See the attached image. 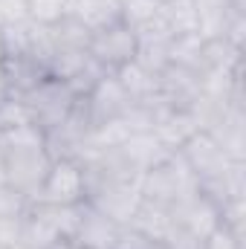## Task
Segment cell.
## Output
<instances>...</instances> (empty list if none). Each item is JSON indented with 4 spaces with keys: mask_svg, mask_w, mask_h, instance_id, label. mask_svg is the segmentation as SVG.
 Returning a JSON list of instances; mask_svg holds the SVG:
<instances>
[{
    "mask_svg": "<svg viewBox=\"0 0 246 249\" xmlns=\"http://www.w3.org/2000/svg\"><path fill=\"white\" fill-rule=\"evenodd\" d=\"M136 188L142 194V200L157 203V206H180L183 200L194 197L200 191V180L194 177V171L188 168L180 151H171L165 162L142 171L136 177Z\"/></svg>",
    "mask_w": 246,
    "mask_h": 249,
    "instance_id": "1",
    "label": "cell"
},
{
    "mask_svg": "<svg viewBox=\"0 0 246 249\" xmlns=\"http://www.w3.org/2000/svg\"><path fill=\"white\" fill-rule=\"evenodd\" d=\"M3 151V177L6 186L23 194L26 200H35L38 188L44 183L53 157L47 154V145H23V148H0Z\"/></svg>",
    "mask_w": 246,
    "mask_h": 249,
    "instance_id": "2",
    "label": "cell"
},
{
    "mask_svg": "<svg viewBox=\"0 0 246 249\" xmlns=\"http://www.w3.org/2000/svg\"><path fill=\"white\" fill-rule=\"evenodd\" d=\"M23 105H26V110H29V119L32 124H38L44 133L47 130H53V127H58V124L70 116V110L75 107V93L58 81V78H53V75H47L44 81H38L29 93H23V96H18Z\"/></svg>",
    "mask_w": 246,
    "mask_h": 249,
    "instance_id": "3",
    "label": "cell"
},
{
    "mask_svg": "<svg viewBox=\"0 0 246 249\" xmlns=\"http://www.w3.org/2000/svg\"><path fill=\"white\" fill-rule=\"evenodd\" d=\"M87 200L84 168L75 160H53L44 183L32 203H53V206H78Z\"/></svg>",
    "mask_w": 246,
    "mask_h": 249,
    "instance_id": "4",
    "label": "cell"
},
{
    "mask_svg": "<svg viewBox=\"0 0 246 249\" xmlns=\"http://www.w3.org/2000/svg\"><path fill=\"white\" fill-rule=\"evenodd\" d=\"M87 203L93 209H99L105 217H110L113 223L127 226L130 217L136 214L139 203H142V194L136 183H124V180H107V183H99L87 191Z\"/></svg>",
    "mask_w": 246,
    "mask_h": 249,
    "instance_id": "5",
    "label": "cell"
},
{
    "mask_svg": "<svg viewBox=\"0 0 246 249\" xmlns=\"http://www.w3.org/2000/svg\"><path fill=\"white\" fill-rule=\"evenodd\" d=\"M87 53L102 64L105 70L116 72L122 64L136 58V35H133V29H130L127 23L119 20V23H113V26H107V29L93 32Z\"/></svg>",
    "mask_w": 246,
    "mask_h": 249,
    "instance_id": "6",
    "label": "cell"
},
{
    "mask_svg": "<svg viewBox=\"0 0 246 249\" xmlns=\"http://www.w3.org/2000/svg\"><path fill=\"white\" fill-rule=\"evenodd\" d=\"M183 160L188 162V168L194 171V177L203 183V180H214V177H223L232 165L229 154L214 142V136L209 130H197L183 148H180Z\"/></svg>",
    "mask_w": 246,
    "mask_h": 249,
    "instance_id": "7",
    "label": "cell"
},
{
    "mask_svg": "<svg viewBox=\"0 0 246 249\" xmlns=\"http://www.w3.org/2000/svg\"><path fill=\"white\" fill-rule=\"evenodd\" d=\"M203 130L214 136L232 162H246V116L241 105H223Z\"/></svg>",
    "mask_w": 246,
    "mask_h": 249,
    "instance_id": "8",
    "label": "cell"
},
{
    "mask_svg": "<svg viewBox=\"0 0 246 249\" xmlns=\"http://www.w3.org/2000/svg\"><path fill=\"white\" fill-rule=\"evenodd\" d=\"M119 232L122 226L113 223L110 217H105L99 209H93L87 200L81 203V217H78V226H75V235H72V244L84 249H113L119 241Z\"/></svg>",
    "mask_w": 246,
    "mask_h": 249,
    "instance_id": "9",
    "label": "cell"
},
{
    "mask_svg": "<svg viewBox=\"0 0 246 249\" xmlns=\"http://www.w3.org/2000/svg\"><path fill=\"white\" fill-rule=\"evenodd\" d=\"M171 212H174V220L183 226L185 232H191V235L200 238V241H206V238L220 226V212H217V206L209 203L200 191H197L194 197L183 200L180 206H174Z\"/></svg>",
    "mask_w": 246,
    "mask_h": 249,
    "instance_id": "10",
    "label": "cell"
},
{
    "mask_svg": "<svg viewBox=\"0 0 246 249\" xmlns=\"http://www.w3.org/2000/svg\"><path fill=\"white\" fill-rule=\"evenodd\" d=\"M84 102H87V110H90L93 124H102V122H107V119H116V116H122L124 110L133 105L130 96L122 90V84L116 81L113 72L105 75V78L99 81V87H96Z\"/></svg>",
    "mask_w": 246,
    "mask_h": 249,
    "instance_id": "11",
    "label": "cell"
},
{
    "mask_svg": "<svg viewBox=\"0 0 246 249\" xmlns=\"http://www.w3.org/2000/svg\"><path fill=\"white\" fill-rule=\"evenodd\" d=\"M197 130H203V122H200L197 113L188 110V107H171L159 122L154 124L157 139H159L168 151H180Z\"/></svg>",
    "mask_w": 246,
    "mask_h": 249,
    "instance_id": "12",
    "label": "cell"
},
{
    "mask_svg": "<svg viewBox=\"0 0 246 249\" xmlns=\"http://www.w3.org/2000/svg\"><path fill=\"white\" fill-rule=\"evenodd\" d=\"M119 154H122V160L136 171V174H142V171H148V168L165 162L171 151L157 139L154 130H145V133H133L122 148H119Z\"/></svg>",
    "mask_w": 246,
    "mask_h": 249,
    "instance_id": "13",
    "label": "cell"
},
{
    "mask_svg": "<svg viewBox=\"0 0 246 249\" xmlns=\"http://www.w3.org/2000/svg\"><path fill=\"white\" fill-rule=\"evenodd\" d=\"M127 226H130L133 232H139V235L151 238V241L165 244V241H168V235L174 232L177 220H174V212H171L168 206H157V203L142 200V203H139V209H136V214L130 217V223H127Z\"/></svg>",
    "mask_w": 246,
    "mask_h": 249,
    "instance_id": "14",
    "label": "cell"
},
{
    "mask_svg": "<svg viewBox=\"0 0 246 249\" xmlns=\"http://www.w3.org/2000/svg\"><path fill=\"white\" fill-rule=\"evenodd\" d=\"M70 15L78 23H84L90 32L107 29L122 20L119 0H70Z\"/></svg>",
    "mask_w": 246,
    "mask_h": 249,
    "instance_id": "15",
    "label": "cell"
},
{
    "mask_svg": "<svg viewBox=\"0 0 246 249\" xmlns=\"http://www.w3.org/2000/svg\"><path fill=\"white\" fill-rule=\"evenodd\" d=\"M113 75L122 84V90L130 96V102H142V99H148V96H154L159 90V75L151 72V70H145L136 58L122 64Z\"/></svg>",
    "mask_w": 246,
    "mask_h": 249,
    "instance_id": "16",
    "label": "cell"
},
{
    "mask_svg": "<svg viewBox=\"0 0 246 249\" xmlns=\"http://www.w3.org/2000/svg\"><path fill=\"white\" fill-rule=\"evenodd\" d=\"M3 70H6V78H9V87H12V96H23L29 93L38 81H44L50 72L47 67H41L32 58H3Z\"/></svg>",
    "mask_w": 246,
    "mask_h": 249,
    "instance_id": "17",
    "label": "cell"
},
{
    "mask_svg": "<svg viewBox=\"0 0 246 249\" xmlns=\"http://www.w3.org/2000/svg\"><path fill=\"white\" fill-rule=\"evenodd\" d=\"M203 50L206 41L194 32V35H174L168 44V64H177L191 72H203Z\"/></svg>",
    "mask_w": 246,
    "mask_h": 249,
    "instance_id": "18",
    "label": "cell"
},
{
    "mask_svg": "<svg viewBox=\"0 0 246 249\" xmlns=\"http://www.w3.org/2000/svg\"><path fill=\"white\" fill-rule=\"evenodd\" d=\"M32 212L38 217H44L58 235L61 241H72L78 217H81V203L78 206H53V203H32Z\"/></svg>",
    "mask_w": 246,
    "mask_h": 249,
    "instance_id": "19",
    "label": "cell"
},
{
    "mask_svg": "<svg viewBox=\"0 0 246 249\" xmlns=\"http://www.w3.org/2000/svg\"><path fill=\"white\" fill-rule=\"evenodd\" d=\"M159 15L174 35H194L200 26V15H197L194 0H171L159 9Z\"/></svg>",
    "mask_w": 246,
    "mask_h": 249,
    "instance_id": "20",
    "label": "cell"
},
{
    "mask_svg": "<svg viewBox=\"0 0 246 249\" xmlns=\"http://www.w3.org/2000/svg\"><path fill=\"white\" fill-rule=\"evenodd\" d=\"M20 244H26L32 249H53L55 244H61V235L44 217H38L29 206V212L23 217V229H20Z\"/></svg>",
    "mask_w": 246,
    "mask_h": 249,
    "instance_id": "21",
    "label": "cell"
},
{
    "mask_svg": "<svg viewBox=\"0 0 246 249\" xmlns=\"http://www.w3.org/2000/svg\"><path fill=\"white\" fill-rule=\"evenodd\" d=\"M90 58V53L87 50H75V47H55V53H53V58H50V67H47V72L53 75V78H58V81H70L84 64Z\"/></svg>",
    "mask_w": 246,
    "mask_h": 249,
    "instance_id": "22",
    "label": "cell"
},
{
    "mask_svg": "<svg viewBox=\"0 0 246 249\" xmlns=\"http://www.w3.org/2000/svg\"><path fill=\"white\" fill-rule=\"evenodd\" d=\"M53 29V38H55V47H75V50H87L90 47V38H93V32L84 26V23H78L72 15H67L61 18L55 26H50Z\"/></svg>",
    "mask_w": 246,
    "mask_h": 249,
    "instance_id": "23",
    "label": "cell"
},
{
    "mask_svg": "<svg viewBox=\"0 0 246 249\" xmlns=\"http://www.w3.org/2000/svg\"><path fill=\"white\" fill-rule=\"evenodd\" d=\"M105 75H110V70H105L102 64L90 55V58H87V64H84V67H81V70H78L70 81H64V84L75 93V99H87V96L99 87V81H102Z\"/></svg>",
    "mask_w": 246,
    "mask_h": 249,
    "instance_id": "24",
    "label": "cell"
},
{
    "mask_svg": "<svg viewBox=\"0 0 246 249\" xmlns=\"http://www.w3.org/2000/svg\"><path fill=\"white\" fill-rule=\"evenodd\" d=\"M70 15V0H26V18L41 26H55Z\"/></svg>",
    "mask_w": 246,
    "mask_h": 249,
    "instance_id": "25",
    "label": "cell"
},
{
    "mask_svg": "<svg viewBox=\"0 0 246 249\" xmlns=\"http://www.w3.org/2000/svg\"><path fill=\"white\" fill-rule=\"evenodd\" d=\"M133 35H136V47H168L171 38H174V32L168 29L162 15H157V18L145 20L142 26H136Z\"/></svg>",
    "mask_w": 246,
    "mask_h": 249,
    "instance_id": "26",
    "label": "cell"
},
{
    "mask_svg": "<svg viewBox=\"0 0 246 249\" xmlns=\"http://www.w3.org/2000/svg\"><path fill=\"white\" fill-rule=\"evenodd\" d=\"M119 9H122V23H127L130 29H136L145 20L157 18L162 6L157 0H119Z\"/></svg>",
    "mask_w": 246,
    "mask_h": 249,
    "instance_id": "27",
    "label": "cell"
},
{
    "mask_svg": "<svg viewBox=\"0 0 246 249\" xmlns=\"http://www.w3.org/2000/svg\"><path fill=\"white\" fill-rule=\"evenodd\" d=\"M244 217H246V197H235V200L220 206V226H226L238 238H244Z\"/></svg>",
    "mask_w": 246,
    "mask_h": 249,
    "instance_id": "28",
    "label": "cell"
},
{
    "mask_svg": "<svg viewBox=\"0 0 246 249\" xmlns=\"http://www.w3.org/2000/svg\"><path fill=\"white\" fill-rule=\"evenodd\" d=\"M29 110H26V105L18 99V96H12V99H6L3 105H0V130H9V127H18V124H29Z\"/></svg>",
    "mask_w": 246,
    "mask_h": 249,
    "instance_id": "29",
    "label": "cell"
},
{
    "mask_svg": "<svg viewBox=\"0 0 246 249\" xmlns=\"http://www.w3.org/2000/svg\"><path fill=\"white\" fill-rule=\"evenodd\" d=\"M113 249H165V244L151 241V238H145V235L133 232L130 226H122L119 241H116V247H113Z\"/></svg>",
    "mask_w": 246,
    "mask_h": 249,
    "instance_id": "30",
    "label": "cell"
},
{
    "mask_svg": "<svg viewBox=\"0 0 246 249\" xmlns=\"http://www.w3.org/2000/svg\"><path fill=\"white\" fill-rule=\"evenodd\" d=\"M203 249H244V238H238L235 232H229L226 226H217L206 241Z\"/></svg>",
    "mask_w": 246,
    "mask_h": 249,
    "instance_id": "31",
    "label": "cell"
},
{
    "mask_svg": "<svg viewBox=\"0 0 246 249\" xmlns=\"http://www.w3.org/2000/svg\"><path fill=\"white\" fill-rule=\"evenodd\" d=\"M26 217V214H23ZM23 217H9V214H0V249L12 247L20 241V229H23Z\"/></svg>",
    "mask_w": 246,
    "mask_h": 249,
    "instance_id": "32",
    "label": "cell"
},
{
    "mask_svg": "<svg viewBox=\"0 0 246 249\" xmlns=\"http://www.w3.org/2000/svg\"><path fill=\"white\" fill-rule=\"evenodd\" d=\"M165 249H203V241L200 238H194L191 232H185L183 226L177 223L174 226V232L168 235V241H165Z\"/></svg>",
    "mask_w": 246,
    "mask_h": 249,
    "instance_id": "33",
    "label": "cell"
},
{
    "mask_svg": "<svg viewBox=\"0 0 246 249\" xmlns=\"http://www.w3.org/2000/svg\"><path fill=\"white\" fill-rule=\"evenodd\" d=\"M23 18H26V0H0V26Z\"/></svg>",
    "mask_w": 246,
    "mask_h": 249,
    "instance_id": "34",
    "label": "cell"
},
{
    "mask_svg": "<svg viewBox=\"0 0 246 249\" xmlns=\"http://www.w3.org/2000/svg\"><path fill=\"white\" fill-rule=\"evenodd\" d=\"M12 99V87H9V78H6V70H3V61H0V105Z\"/></svg>",
    "mask_w": 246,
    "mask_h": 249,
    "instance_id": "35",
    "label": "cell"
},
{
    "mask_svg": "<svg viewBox=\"0 0 246 249\" xmlns=\"http://www.w3.org/2000/svg\"><path fill=\"white\" fill-rule=\"evenodd\" d=\"M53 249H84V247H75L72 241H61V244H55Z\"/></svg>",
    "mask_w": 246,
    "mask_h": 249,
    "instance_id": "36",
    "label": "cell"
},
{
    "mask_svg": "<svg viewBox=\"0 0 246 249\" xmlns=\"http://www.w3.org/2000/svg\"><path fill=\"white\" fill-rule=\"evenodd\" d=\"M0 186H6V177H3V151H0Z\"/></svg>",
    "mask_w": 246,
    "mask_h": 249,
    "instance_id": "37",
    "label": "cell"
},
{
    "mask_svg": "<svg viewBox=\"0 0 246 249\" xmlns=\"http://www.w3.org/2000/svg\"><path fill=\"white\" fill-rule=\"evenodd\" d=\"M6 58V47H3V32H0V61Z\"/></svg>",
    "mask_w": 246,
    "mask_h": 249,
    "instance_id": "38",
    "label": "cell"
},
{
    "mask_svg": "<svg viewBox=\"0 0 246 249\" xmlns=\"http://www.w3.org/2000/svg\"><path fill=\"white\" fill-rule=\"evenodd\" d=\"M6 249H32V247H26V244H20V241H18V244H12V247H6Z\"/></svg>",
    "mask_w": 246,
    "mask_h": 249,
    "instance_id": "39",
    "label": "cell"
},
{
    "mask_svg": "<svg viewBox=\"0 0 246 249\" xmlns=\"http://www.w3.org/2000/svg\"><path fill=\"white\" fill-rule=\"evenodd\" d=\"M157 3H159V6H165V3H171V0H157Z\"/></svg>",
    "mask_w": 246,
    "mask_h": 249,
    "instance_id": "40",
    "label": "cell"
},
{
    "mask_svg": "<svg viewBox=\"0 0 246 249\" xmlns=\"http://www.w3.org/2000/svg\"><path fill=\"white\" fill-rule=\"evenodd\" d=\"M197 3H200V0H197Z\"/></svg>",
    "mask_w": 246,
    "mask_h": 249,
    "instance_id": "41",
    "label": "cell"
}]
</instances>
